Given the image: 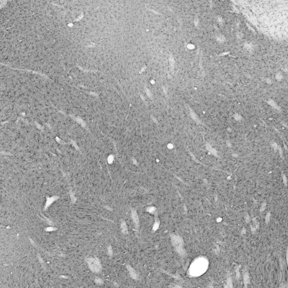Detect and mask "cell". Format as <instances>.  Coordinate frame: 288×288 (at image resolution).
<instances>
[{"instance_id": "obj_1", "label": "cell", "mask_w": 288, "mask_h": 288, "mask_svg": "<svg viewBox=\"0 0 288 288\" xmlns=\"http://www.w3.org/2000/svg\"><path fill=\"white\" fill-rule=\"evenodd\" d=\"M243 10L254 24L272 36L286 33L287 7L282 1H252L243 5Z\"/></svg>"}, {"instance_id": "obj_2", "label": "cell", "mask_w": 288, "mask_h": 288, "mask_svg": "<svg viewBox=\"0 0 288 288\" xmlns=\"http://www.w3.org/2000/svg\"><path fill=\"white\" fill-rule=\"evenodd\" d=\"M87 263L92 271L94 272L100 271L101 266L98 260L94 258H89L87 259Z\"/></svg>"}, {"instance_id": "obj_3", "label": "cell", "mask_w": 288, "mask_h": 288, "mask_svg": "<svg viewBox=\"0 0 288 288\" xmlns=\"http://www.w3.org/2000/svg\"><path fill=\"white\" fill-rule=\"evenodd\" d=\"M121 228H122V231H123L124 233H127V226H126V223H125V222H123L122 223Z\"/></svg>"}, {"instance_id": "obj_4", "label": "cell", "mask_w": 288, "mask_h": 288, "mask_svg": "<svg viewBox=\"0 0 288 288\" xmlns=\"http://www.w3.org/2000/svg\"><path fill=\"white\" fill-rule=\"evenodd\" d=\"M55 230H56V228H55V227H48L46 229V231H55Z\"/></svg>"}]
</instances>
